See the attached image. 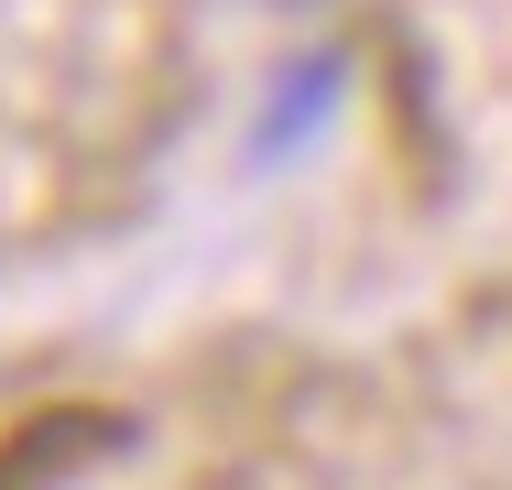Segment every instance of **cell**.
I'll return each mask as SVG.
<instances>
[{
    "label": "cell",
    "instance_id": "obj_1",
    "mask_svg": "<svg viewBox=\"0 0 512 490\" xmlns=\"http://www.w3.org/2000/svg\"><path fill=\"white\" fill-rule=\"evenodd\" d=\"M284 11H295V0H284Z\"/></svg>",
    "mask_w": 512,
    "mask_h": 490
}]
</instances>
